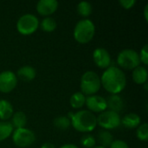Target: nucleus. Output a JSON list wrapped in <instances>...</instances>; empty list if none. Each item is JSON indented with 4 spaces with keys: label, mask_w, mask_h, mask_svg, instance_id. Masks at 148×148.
I'll list each match as a JSON object with an SVG mask.
<instances>
[{
    "label": "nucleus",
    "mask_w": 148,
    "mask_h": 148,
    "mask_svg": "<svg viewBox=\"0 0 148 148\" xmlns=\"http://www.w3.org/2000/svg\"><path fill=\"white\" fill-rule=\"evenodd\" d=\"M101 83L111 95H118L126 88L127 78L121 69L112 66L103 72L101 77Z\"/></svg>",
    "instance_id": "obj_1"
},
{
    "label": "nucleus",
    "mask_w": 148,
    "mask_h": 148,
    "mask_svg": "<svg viewBox=\"0 0 148 148\" xmlns=\"http://www.w3.org/2000/svg\"><path fill=\"white\" fill-rule=\"evenodd\" d=\"M68 117L71 121L72 127L81 133L92 132L97 126L96 116L88 110H81L75 114L69 113Z\"/></svg>",
    "instance_id": "obj_2"
},
{
    "label": "nucleus",
    "mask_w": 148,
    "mask_h": 148,
    "mask_svg": "<svg viewBox=\"0 0 148 148\" xmlns=\"http://www.w3.org/2000/svg\"><path fill=\"white\" fill-rule=\"evenodd\" d=\"M95 33V26L89 19H82L79 21L74 29V37L76 42L82 44L89 42Z\"/></svg>",
    "instance_id": "obj_3"
},
{
    "label": "nucleus",
    "mask_w": 148,
    "mask_h": 148,
    "mask_svg": "<svg viewBox=\"0 0 148 148\" xmlns=\"http://www.w3.org/2000/svg\"><path fill=\"white\" fill-rule=\"evenodd\" d=\"M81 90L82 93L86 96L95 95L101 88V78L94 71L85 72L81 78Z\"/></svg>",
    "instance_id": "obj_4"
},
{
    "label": "nucleus",
    "mask_w": 148,
    "mask_h": 148,
    "mask_svg": "<svg viewBox=\"0 0 148 148\" xmlns=\"http://www.w3.org/2000/svg\"><path fill=\"white\" fill-rule=\"evenodd\" d=\"M117 63L124 69L134 70L140 64L139 54L134 49H124L119 53L117 56Z\"/></svg>",
    "instance_id": "obj_5"
},
{
    "label": "nucleus",
    "mask_w": 148,
    "mask_h": 148,
    "mask_svg": "<svg viewBox=\"0 0 148 148\" xmlns=\"http://www.w3.org/2000/svg\"><path fill=\"white\" fill-rule=\"evenodd\" d=\"M39 26V20L38 18L33 14H24L19 17L16 23V29L17 31L23 35L29 36L33 34Z\"/></svg>",
    "instance_id": "obj_6"
},
{
    "label": "nucleus",
    "mask_w": 148,
    "mask_h": 148,
    "mask_svg": "<svg viewBox=\"0 0 148 148\" xmlns=\"http://www.w3.org/2000/svg\"><path fill=\"white\" fill-rule=\"evenodd\" d=\"M12 140L14 144L21 148H26L32 146L36 140V135L33 131L23 127L15 129L12 133Z\"/></svg>",
    "instance_id": "obj_7"
},
{
    "label": "nucleus",
    "mask_w": 148,
    "mask_h": 148,
    "mask_svg": "<svg viewBox=\"0 0 148 148\" xmlns=\"http://www.w3.org/2000/svg\"><path fill=\"white\" fill-rule=\"evenodd\" d=\"M97 125L102 127L105 130H111L117 128L121 126V116L118 113L108 110L100 114L98 117H96Z\"/></svg>",
    "instance_id": "obj_8"
},
{
    "label": "nucleus",
    "mask_w": 148,
    "mask_h": 148,
    "mask_svg": "<svg viewBox=\"0 0 148 148\" xmlns=\"http://www.w3.org/2000/svg\"><path fill=\"white\" fill-rule=\"evenodd\" d=\"M17 85V77L12 71L0 73V92L7 94L11 92Z\"/></svg>",
    "instance_id": "obj_9"
},
{
    "label": "nucleus",
    "mask_w": 148,
    "mask_h": 148,
    "mask_svg": "<svg viewBox=\"0 0 148 148\" xmlns=\"http://www.w3.org/2000/svg\"><path fill=\"white\" fill-rule=\"evenodd\" d=\"M88 111L95 113H102L107 109V101L106 99L100 95H90L86 98L85 102Z\"/></svg>",
    "instance_id": "obj_10"
},
{
    "label": "nucleus",
    "mask_w": 148,
    "mask_h": 148,
    "mask_svg": "<svg viewBox=\"0 0 148 148\" xmlns=\"http://www.w3.org/2000/svg\"><path fill=\"white\" fill-rule=\"evenodd\" d=\"M93 60L97 67L101 69H108L111 64V56L104 48H97L93 52Z\"/></svg>",
    "instance_id": "obj_11"
},
{
    "label": "nucleus",
    "mask_w": 148,
    "mask_h": 148,
    "mask_svg": "<svg viewBox=\"0 0 148 148\" xmlns=\"http://www.w3.org/2000/svg\"><path fill=\"white\" fill-rule=\"evenodd\" d=\"M58 8L56 0H40L36 4V10L41 16H49L55 13Z\"/></svg>",
    "instance_id": "obj_12"
},
{
    "label": "nucleus",
    "mask_w": 148,
    "mask_h": 148,
    "mask_svg": "<svg viewBox=\"0 0 148 148\" xmlns=\"http://www.w3.org/2000/svg\"><path fill=\"white\" fill-rule=\"evenodd\" d=\"M106 101H107V108H108L110 111L119 114L124 109V106H125L124 101L118 95H109L106 99Z\"/></svg>",
    "instance_id": "obj_13"
},
{
    "label": "nucleus",
    "mask_w": 148,
    "mask_h": 148,
    "mask_svg": "<svg viewBox=\"0 0 148 148\" xmlns=\"http://www.w3.org/2000/svg\"><path fill=\"white\" fill-rule=\"evenodd\" d=\"M140 117L134 113H130L126 114L121 121V124L128 129H134L140 125Z\"/></svg>",
    "instance_id": "obj_14"
},
{
    "label": "nucleus",
    "mask_w": 148,
    "mask_h": 148,
    "mask_svg": "<svg viewBox=\"0 0 148 148\" xmlns=\"http://www.w3.org/2000/svg\"><path fill=\"white\" fill-rule=\"evenodd\" d=\"M133 80L136 84L143 85L147 83L148 79V72L146 67L144 66H138L133 70L132 73Z\"/></svg>",
    "instance_id": "obj_15"
},
{
    "label": "nucleus",
    "mask_w": 148,
    "mask_h": 148,
    "mask_svg": "<svg viewBox=\"0 0 148 148\" xmlns=\"http://www.w3.org/2000/svg\"><path fill=\"white\" fill-rule=\"evenodd\" d=\"M16 75V77L23 82H31L35 79L36 75V71L31 66H23L17 70Z\"/></svg>",
    "instance_id": "obj_16"
},
{
    "label": "nucleus",
    "mask_w": 148,
    "mask_h": 148,
    "mask_svg": "<svg viewBox=\"0 0 148 148\" xmlns=\"http://www.w3.org/2000/svg\"><path fill=\"white\" fill-rule=\"evenodd\" d=\"M14 114L11 103L6 100H0V120L5 121L11 118Z\"/></svg>",
    "instance_id": "obj_17"
},
{
    "label": "nucleus",
    "mask_w": 148,
    "mask_h": 148,
    "mask_svg": "<svg viewBox=\"0 0 148 148\" xmlns=\"http://www.w3.org/2000/svg\"><path fill=\"white\" fill-rule=\"evenodd\" d=\"M11 125L13 128L15 129H19V128H23L25 127L27 124V117L26 114L22 112V111H17L13 114L11 116Z\"/></svg>",
    "instance_id": "obj_18"
},
{
    "label": "nucleus",
    "mask_w": 148,
    "mask_h": 148,
    "mask_svg": "<svg viewBox=\"0 0 148 148\" xmlns=\"http://www.w3.org/2000/svg\"><path fill=\"white\" fill-rule=\"evenodd\" d=\"M97 140L99 142V144L101 145V147L105 148L109 147L111 146V144L114 141V136L113 134L108 131V130H101L98 134H97Z\"/></svg>",
    "instance_id": "obj_19"
},
{
    "label": "nucleus",
    "mask_w": 148,
    "mask_h": 148,
    "mask_svg": "<svg viewBox=\"0 0 148 148\" xmlns=\"http://www.w3.org/2000/svg\"><path fill=\"white\" fill-rule=\"evenodd\" d=\"M70 106L75 109H79L85 105L86 96L82 92H76L73 94L69 100Z\"/></svg>",
    "instance_id": "obj_20"
},
{
    "label": "nucleus",
    "mask_w": 148,
    "mask_h": 148,
    "mask_svg": "<svg viewBox=\"0 0 148 148\" xmlns=\"http://www.w3.org/2000/svg\"><path fill=\"white\" fill-rule=\"evenodd\" d=\"M14 128L10 122L0 121V141L8 139L13 133Z\"/></svg>",
    "instance_id": "obj_21"
},
{
    "label": "nucleus",
    "mask_w": 148,
    "mask_h": 148,
    "mask_svg": "<svg viewBox=\"0 0 148 148\" xmlns=\"http://www.w3.org/2000/svg\"><path fill=\"white\" fill-rule=\"evenodd\" d=\"M40 26H41L42 30L45 32H52L56 29L57 23H56V21L53 17L47 16L42 20Z\"/></svg>",
    "instance_id": "obj_22"
},
{
    "label": "nucleus",
    "mask_w": 148,
    "mask_h": 148,
    "mask_svg": "<svg viewBox=\"0 0 148 148\" xmlns=\"http://www.w3.org/2000/svg\"><path fill=\"white\" fill-rule=\"evenodd\" d=\"M54 126L60 130H67L71 126V121L68 116H58L54 120Z\"/></svg>",
    "instance_id": "obj_23"
},
{
    "label": "nucleus",
    "mask_w": 148,
    "mask_h": 148,
    "mask_svg": "<svg viewBox=\"0 0 148 148\" xmlns=\"http://www.w3.org/2000/svg\"><path fill=\"white\" fill-rule=\"evenodd\" d=\"M77 12L83 17H88L92 13V5L90 3L82 1L77 4Z\"/></svg>",
    "instance_id": "obj_24"
},
{
    "label": "nucleus",
    "mask_w": 148,
    "mask_h": 148,
    "mask_svg": "<svg viewBox=\"0 0 148 148\" xmlns=\"http://www.w3.org/2000/svg\"><path fill=\"white\" fill-rule=\"evenodd\" d=\"M137 138L141 141H147L148 140V124L147 122L140 125L136 131Z\"/></svg>",
    "instance_id": "obj_25"
},
{
    "label": "nucleus",
    "mask_w": 148,
    "mask_h": 148,
    "mask_svg": "<svg viewBox=\"0 0 148 148\" xmlns=\"http://www.w3.org/2000/svg\"><path fill=\"white\" fill-rule=\"evenodd\" d=\"M81 144L83 147L86 148H94L96 144L95 138L91 134H86L82 137L81 139Z\"/></svg>",
    "instance_id": "obj_26"
},
{
    "label": "nucleus",
    "mask_w": 148,
    "mask_h": 148,
    "mask_svg": "<svg viewBox=\"0 0 148 148\" xmlns=\"http://www.w3.org/2000/svg\"><path fill=\"white\" fill-rule=\"evenodd\" d=\"M140 62H142L145 65L148 64V45L146 44L140 50V53L139 54Z\"/></svg>",
    "instance_id": "obj_27"
},
{
    "label": "nucleus",
    "mask_w": 148,
    "mask_h": 148,
    "mask_svg": "<svg viewBox=\"0 0 148 148\" xmlns=\"http://www.w3.org/2000/svg\"><path fill=\"white\" fill-rule=\"evenodd\" d=\"M119 3L126 10H129L133 8V6L136 3L135 0H120Z\"/></svg>",
    "instance_id": "obj_28"
},
{
    "label": "nucleus",
    "mask_w": 148,
    "mask_h": 148,
    "mask_svg": "<svg viewBox=\"0 0 148 148\" xmlns=\"http://www.w3.org/2000/svg\"><path fill=\"white\" fill-rule=\"evenodd\" d=\"M109 148H129L128 147V145L123 141V140H114L113 143L111 144V146L109 147Z\"/></svg>",
    "instance_id": "obj_29"
},
{
    "label": "nucleus",
    "mask_w": 148,
    "mask_h": 148,
    "mask_svg": "<svg viewBox=\"0 0 148 148\" xmlns=\"http://www.w3.org/2000/svg\"><path fill=\"white\" fill-rule=\"evenodd\" d=\"M41 148H56V147H55V145H53V144H51V143L47 142V143L42 144V147H41Z\"/></svg>",
    "instance_id": "obj_30"
},
{
    "label": "nucleus",
    "mask_w": 148,
    "mask_h": 148,
    "mask_svg": "<svg viewBox=\"0 0 148 148\" xmlns=\"http://www.w3.org/2000/svg\"><path fill=\"white\" fill-rule=\"evenodd\" d=\"M60 148H79L77 146L74 145V144H65L63 146H62Z\"/></svg>",
    "instance_id": "obj_31"
},
{
    "label": "nucleus",
    "mask_w": 148,
    "mask_h": 148,
    "mask_svg": "<svg viewBox=\"0 0 148 148\" xmlns=\"http://www.w3.org/2000/svg\"><path fill=\"white\" fill-rule=\"evenodd\" d=\"M144 16H145V19L146 21H148V4H147L145 6V10H144Z\"/></svg>",
    "instance_id": "obj_32"
},
{
    "label": "nucleus",
    "mask_w": 148,
    "mask_h": 148,
    "mask_svg": "<svg viewBox=\"0 0 148 148\" xmlns=\"http://www.w3.org/2000/svg\"><path fill=\"white\" fill-rule=\"evenodd\" d=\"M144 85H145V90L147 91V83H145Z\"/></svg>",
    "instance_id": "obj_33"
},
{
    "label": "nucleus",
    "mask_w": 148,
    "mask_h": 148,
    "mask_svg": "<svg viewBox=\"0 0 148 148\" xmlns=\"http://www.w3.org/2000/svg\"><path fill=\"white\" fill-rule=\"evenodd\" d=\"M94 148H105V147H101V146H97V147H95Z\"/></svg>",
    "instance_id": "obj_34"
}]
</instances>
